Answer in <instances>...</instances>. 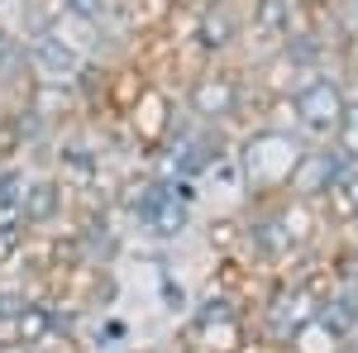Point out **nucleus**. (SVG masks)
Masks as SVG:
<instances>
[{"label":"nucleus","mask_w":358,"mask_h":353,"mask_svg":"<svg viewBox=\"0 0 358 353\" xmlns=\"http://www.w3.org/2000/svg\"><path fill=\"white\" fill-rule=\"evenodd\" d=\"M244 24H248V38L273 43V53H277V43L296 29V0H248Z\"/></svg>","instance_id":"8"},{"label":"nucleus","mask_w":358,"mask_h":353,"mask_svg":"<svg viewBox=\"0 0 358 353\" xmlns=\"http://www.w3.org/2000/svg\"><path fill=\"white\" fill-rule=\"evenodd\" d=\"M349 20H354V34H358V0H349Z\"/></svg>","instance_id":"14"},{"label":"nucleus","mask_w":358,"mask_h":353,"mask_svg":"<svg viewBox=\"0 0 358 353\" xmlns=\"http://www.w3.org/2000/svg\"><path fill=\"white\" fill-rule=\"evenodd\" d=\"M72 206V187L57 177V172H38L29 177V191H24V219H29V234H53L62 215Z\"/></svg>","instance_id":"5"},{"label":"nucleus","mask_w":358,"mask_h":353,"mask_svg":"<svg viewBox=\"0 0 358 353\" xmlns=\"http://www.w3.org/2000/svg\"><path fill=\"white\" fill-rule=\"evenodd\" d=\"M244 38H248V24H244V10H239L234 0H220V5H210V10H196L192 43L206 62H224Z\"/></svg>","instance_id":"4"},{"label":"nucleus","mask_w":358,"mask_h":353,"mask_svg":"<svg viewBox=\"0 0 358 353\" xmlns=\"http://www.w3.org/2000/svg\"><path fill=\"white\" fill-rule=\"evenodd\" d=\"M24 57H29V77H34V82H72V77L86 67L91 53H86L77 38H67L62 24H53V29L29 34L24 38Z\"/></svg>","instance_id":"3"},{"label":"nucleus","mask_w":358,"mask_h":353,"mask_svg":"<svg viewBox=\"0 0 358 353\" xmlns=\"http://www.w3.org/2000/svg\"><path fill=\"white\" fill-rule=\"evenodd\" d=\"M24 153H29L24 120H20V106L10 101V106H0V167H5V163H20Z\"/></svg>","instance_id":"9"},{"label":"nucleus","mask_w":358,"mask_h":353,"mask_svg":"<svg viewBox=\"0 0 358 353\" xmlns=\"http://www.w3.org/2000/svg\"><path fill=\"white\" fill-rule=\"evenodd\" d=\"M320 206H325L330 219H358V167L325 196V201H320Z\"/></svg>","instance_id":"11"},{"label":"nucleus","mask_w":358,"mask_h":353,"mask_svg":"<svg viewBox=\"0 0 358 353\" xmlns=\"http://www.w3.org/2000/svg\"><path fill=\"white\" fill-rule=\"evenodd\" d=\"M53 172L72 191H91L101 182V148H91L77 134H57L53 138Z\"/></svg>","instance_id":"6"},{"label":"nucleus","mask_w":358,"mask_h":353,"mask_svg":"<svg viewBox=\"0 0 358 353\" xmlns=\"http://www.w3.org/2000/svg\"><path fill=\"white\" fill-rule=\"evenodd\" d=\"M349 86L334 77L330 67H320V72H310L301 82L287 91V106H292V124L306 129L310 138H320V143H330L334 129H339V120H344V110H349Z\"/></svg>","instance_id":"1"},{"label":"nucleus","mask_w":358,"mask_h":353,"mask_svg":"<svg viewBox=\"0 0 358 353\" xmlns=\"http://www.w3.org/2000/svg\"><path fill=\"white\" fill-rule=\"evenodd\" d=\"M192 10H210V5H220V0H187Z\"/></svg>","instance_id":"13"},{"label":"nucleus","mask_w":358,"mask_h":353,"mask_svg":"<svg viewBox=\"0 0 358 353\" xmlns=\"http://www.w3.org/2000/svg\"><path fill=\"white\" fill-rule=\"evenodd\" d=\"M62 15L72 20V24H82V29H110L115 20V0H62Z\"/></svg>","instance_id":"10"},{"label":"nucleus","mask_w":358,"mask_h":353,"mask_svg":"<svg viewBox=\"0 0 358 353\" xmlns=\"http://www.w3.org/2000/svg\"><path fill=\"white\" fill-rule=\"evenodd\" d=\"M5 5H15V0H0V10H5Z\"/></svg>","instance_id":"15"},{"label":"nucleus","mask_w":358,"mask_h":353,"mask_svg":"<svg viewBox=\"0 0 358 353\" xmlns=\"http://www.w3.org/2000/svg\"><path fill=\"white\" fill-rule=\"evenodd\" d=\"M334 148L349 158V163L358 167V96L349 101V110H344V120H339V129H334V138H330Z\"/></svg>","instance_id":"12"},{"label":"nucleus","mask_w":358,"mask_h":353,"mask_svg":"<svg viewBox=\"0 0 358 353\" xmlns=\"http://www.w3.org/2000/svg\"><path fill=\"white\" fill-rule=\"evenodd\" d=\"M315 310H320V301L310 296L306 287H287V291H277V296H273V305H263V315H268V325H273L277 344L301 339V329L315 320Z\"/></svg>","instance_id":"7"},{"label":"nucleus","mask_w":358,"mask_h":353,"mask_svg":"<svg viewBox=\"0 0 358 353\" xmlns=\"http://www.w3.org/2000/svg\"><path fill=\"white\" fill-rule=\"evenodd\" d=\"M244 106V77L224 62H201V72H192L187 82V115L201 124L224 129Z\"/></svg>","instance_id":"2"}]
</instances>
